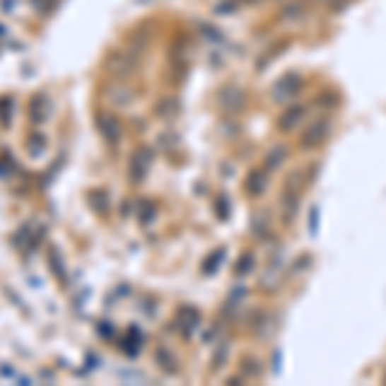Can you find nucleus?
<instances>
[{"label":"nucleus","instance_id":"obj_5","mask_svg":"<svg viewBox=\"0 0 386 386\" xmlns=\"http://www.w3.org/2000/svg\"><path fill=\"white\" fill-rule=\"evenodd\" d=\"M304 116H307V106H301V103H293V106H288L286 111L281 114V119H279L281 131H293V129L304 122Z\"/></svg>","mask_w":386,"mask_h":386},{"label":"nucleus","instance_id":"obj_1","mask_svg":"<svg viewBox=\"0 0 386 386\" xmlns=\"http://www.w3.org/2000/svg\"><path fill=\"white\" fill-rule=\"evenodd\" d=\"M329 131H332V122H329V116H317L315 122H309L307 129H304V134H301L299 144L301 150H320L322 144L327 142Z\"/></svg>","mask_w":386,"mask_h":386},{"label":"nucleus","instance_id":"obj_13","mask_svg":"<svg viewBox=\"0 0 386 386\" xmlns=\"http://www.w3.org/2000/svg\"><path fill=\"white\" fill-rule=\"evenodd\" d=\"M158 114L163 119H172V116L178 114V100L175 98H165L163 103H158Z\"/></svg>","mask_w":386,"mask_h":386},{"label":"nucleus","instance_id":"obj_11","mask_svg":"<svg viewBox=\"0 0 386 386\" xmlns=\"http://www.w3.org/2000/svg\"><path fill=\"white\" fill-rule=\"evenodd\" d=\"M304 18V3H299V0H293V3H286L283 6V11H281V21L286 23H296Z\"/></svg>","mask_w":386,"mask_h":386},{"label":"nucleus","instance_id":"obj_8","mask_svg":"<svg viewBox=\"0 0 386 386\" xmlns=\"http://www.w3.org/2000/svg\"><path fill=\"white\" fill-rule=\"evenodd\" d=\"M49 111H52V103L47 95H36V98L31 100V119H34V122L49 119Z\"/></svg>","mask_w":386,"mask_h":386},{"label":"nucleus","instance_id":"obj_9","mask_svg":"<svg viewBox=\"0 0 386 386\" xmlns=\"http://www.w3.org/2000/svg\"><path fill=\"white\" fill-rule=\"evenodd\" d=\"M265 172L263 170H252L247 178H245V191L250 193V196H260L265 191Z\"/></svg>","mask_w":386,"mask_h":386},{"label":"nucleus","instance_id":"obj_4","mask_svg":"<svg viewBox=\"0 0 386 386\" xmlns=\"http://www.w3.org/2000/svg\"><path fill=\"white\" fill-rule=\"evenodd\" d=\"M95 127H98L100 136L106 139V142H119L122 139V124H119V119L111 114H100L98 119H95Z\"/></svg>","mask_w":386,"mask_h":386},{"label":"nucleus","instance_id":"obj_15","mask_svg":"<svg viewBox=\"0 0 386 386\" xmlns=\"http://www.w3.org/2000/svg\"><path fill=\"white\" fill-rule=\"evenodd\" d=\"M242 3H247V6H252V3H257V0H242Z\"/></svg>","mask_w":386,"mask_h":386},{"label":"nucleus","instance_id":"obj_2","mask_svg":"<svg viewBox=\"0 0 386 386\" xmlns=\"http://www.w3.org/2000/svg\"><path fill=\"white\" fill-rule=\"evenodd\" d=\"M273 100H293L296 95L301 93V75H296V72H288V75H283V78L273 86Z\"/></svg>","mask_w":386,"mask_h":386},{"label":"nucleus","instance_id":"obj_10","mask_svg":"<svg viewBox=\"0 0 386 386\" xmlns=\"http://www.w3.org/2000/svg\"><path fill=\"white\" fill-rule=\"evenodd\" d=\"M108 100H111L114 106H129V103L134 100V95H131V90L124 86H111L108 88Z\"/></svg>","mask_w":386,"mask_h":386},{"label":"nucleus","instance_id":"obj_6","mask_svg":"<svg viewBox=\"0 0 386 386\" xmlns=\"http://www.w3.org/2000/svg\"><path fill=\"white\" fill-rule=\"evenodd\" d=\"M301 186H304V180H301V172H293L291 178L286 180V186H283V204L288 206V216L293 214V209H296V204H299Z\"/></svg>","mask_w":386,"mask_h":386},{"label":"nucleus","instance_id":"obj_12","mask_svg":"<svg viewBox=\"0 0 386 386\" xmlns=\"http://www.w3.org/2000/svg\"><path fill=\"white\" fill-rule=\"evenodd\" d=\"M286 160V147H273L268 155H265V170H276V168H281V163Z\"/></svg>","mask_w":386,"mask_h":386},{"label":"nucleus","instance_id":"obj_14","mask_svg":"<svg viewBox=\"0 0 386 386\" xmlns=\"http://www.w3.org/2000/svg\"><path fill=\"white\" fill-rule=\"evenodd\" d=\"M219 260H224V250H216V252L209 255V263L204 265V273H214L216 265H219Z\"/></svg>","mask_w":386,"mask_h":386},{"label":"nucleus","instance_id":"obj_7","mask_svg":"<svg viewBox=\"0 0 386 386\" xmlns=\"http://www.w3.org/2000/svg\"><path fill=\"white\" fill-rule=\"evenodd\" d=\"M150 165H152L150 152L147 150L136 152L134 160H131V180H144V175H147V170H150Z\"/></svg>","mask_w":386,"mask_h":386},{"label":"nucleus","instance_id":"obj_3","mask_svg":"<svg viewBox=\"0 0 386 386\" xmlns=\"http://www.w3.org/2000/svg\"><path fill=\"white\" fill-rule=\"evenodd\" d=\"M134 64L136 62H134V57H131V54H127V52H116V54H111V57H108L106 67H108V72H111L114 78L124 80V78H129V75H131Z\"/></svg>","mask_w":386,"mask_h":386}]
</instances>
